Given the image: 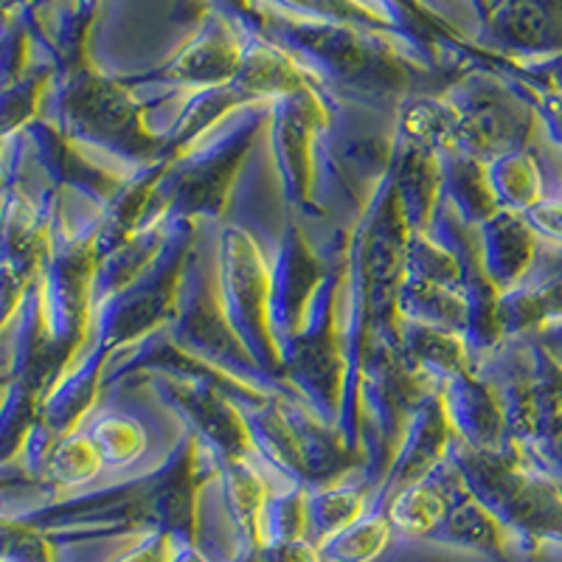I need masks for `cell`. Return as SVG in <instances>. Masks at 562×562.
<instances>
[{"mask_svg":"<svg viewBox=\"0 0 562 562\" xmlns=\"http://www.w3.org/2000/svg\"><path fill=\"white\" fill-rule=\"evenodd\" d=\"M175 560V551L172 543H169V535H155L149 537L147 543H140L133 554L124 557L122 562H172Z\"/></svg>","mask_w":562,"mask_h":562,"instance_id":"6da1fadb","label":"cell"},{"mask_svg":"<svg viewBox=\"0 0 562 562\" xmlns=\"http://www.w3.org/2000/svg\"><path fill=\"white\" fill-rule=\"evenodd\" d=\"M268 562H318L315 551L304 540H284L268 551Z\"/></svg>","mask_w":562,"mask_h":562,"instance_id":"7a4b0ae2","label":"cell"},{"mask_svg":"<svg viewBox=\"0 0 562 562\" xmlns=\"http://www.w3.org/2000/svg\"><path fill=\"white\" fill-rule=\"evenodd\" d=\"M172 562H205V560L194 549H180V551H175Z\"/></svg>","mask_w":562,"mask_h":562,"instance_id":"3957f363","label":"cell"}]
</instances>
